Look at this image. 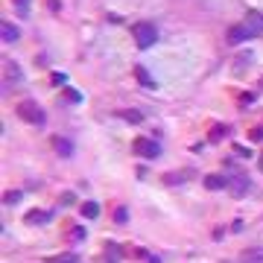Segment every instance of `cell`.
Returning a JSON list of instances; mask_svg holds the SVG:
<instances>
[{
	"label": "cell",
	"mask_w": 263,
	"mask_h": 263,
	"mask_svg": "<svg viewBox=\"0 0 263 263\" xmlns=\"http://www.w3.org/2000/svg\"><path fill=\"white\" fill-rule=\"evenodd\" d=\"M0 35H3V41H9V44H12V41H18V27L3 21V27H0Z\"/></svg>",
	"instance_id": "obj_10"
},
{
	"label": "cell",
	"mask_w": 263,
	"mask_h": 263,
	"mask_svg": "<svg viewBox=\"0 0 263 263\" xmlns=\"http://www.w3.org/2000/svg\"><path fill=\"white\" fill-rule=\"evenodd\" d=\"M134 76L140 79V85H143V88H155V82H152V76H149V73H146L143 67H134Z\"/></svg>",
	"instance_id": "obj_12"
},
{
	"label": "cell",
	"mask_w": 263,
	"mask_h": 263,
	"mask_svg": "<svg viewBox=\"0 0 263 263\" xmlns=\"http://www.w3.org/2000/svg\"><path fill=\"white\" fill-rule=\"evenodd\" d=\"M208 137H211V140H222V137H225V126H214Z\"/></svg>",
	"instance_id": "obj_16"
},
{
	"label": "cell",
	"mask_w": 263,
	"mask_h": 263,
	"mask_svg": "<svg viewBox=\"0 0 263 263\" xmlns=\"http://www.w3.org/2000/svg\"><path fill=\"white\" fill-rule=\"evenodd\" d=\"M252 140H263V129H255V132H252Z\"/></svg>",
	"instance_id": "obj_22"
},
{
	"label": "cell",
	"mask_w": 263,
	"mask_h": 263,
	"mask_svg": "<svg viewBox=\"0 0 263 263\" xmlns=\"http://www.w3.org/2000/svg\"><path fill=\"white\" fill-rule=\"evenodd\" d=\"M117 258H120V255H117V246H114V243H108V261L114 263Z\"/></svg>",
	"instance_id": "obj_19"
},
{
	"label": "cell",
	"mask_w": 263,
	"mask_h": 263,
	"mask_svg": "<svg viewBox=\"0 0 263 263\" xmlns=\"http://www.w3.org/2000/svg\"><path fill=\"white\" fill-rule=\"evenodd\" d=\"M3 202L6 205H15V202H21V193L18 190H9V193H3Z\"/></svg>",
	"instance_id": "obj_17"
},
{
	"label": "cell",
	"mask_w": 263,
	"mask_h": 263,
	"mask_svg": "<svg viewBox=\"0 0 263 263\" xmlns=\"http://www.w3.org/2000/svg\"><path fill=\"white\" fill-rule=\"evenodd\" d=\"M126 120H132V123H137V120H140V114H137V111H126Z\"/></svg>",
	"instance_id": "obj_21"
},
{
	"label": "cell",
	"mask_w": 263,
	"mask_h": 263,
	"mask_svg": "<svg viewBox=\"0 0 263 263\" xmlns=\"http://www.w3.org/2000/svg\"><path fill=\"white\" fill-rule=\"evenodd\" d=\"M53 149H56L62 158H70V155H73V143H70V140H65V137H59V134L53 137Z\"/></svg>",
	"instance_id": "obj_6"
},
{
	"label": "cell",
	"mask_w": 263,
	"mask_h": 263,
	"mask_svg": "<svg viewBox=\"0 0 263 263\" xmlns=\"http://www.w3.org/2000/svg\"><path fill=\"white\" fill-rule=\"evenodd\" d=\"M255 35H263V12H249V15L228 33V44L249 41V38H255Z\"/></svg>",
	"instance_id": "obj_1"
},
{
	"label": "cell",
	"mask_w": 263,
	"mask_h": 263,
	"mask_svg": "<svg viewBox=\"0 0 263 263\" xmlns=\"http://www.w3.org/2000/svg\"><path fill=\"white\" fill-rule=\"evenodd\" d=\"M53 217H50V211H30L27 214V222H33V225H47Z\"/></svg>",
	"instance_id": "obj_7"
},
{
	"label": "cell",
	"mask_w": 263,
	"mask_h": 263,
	"mask_svg": "<svg viewBox=\"0 0 263 263\" xmlns=\"http://www.w3.org/2000/svg\"><path fill=\"white\" fill-rule=\"evenodd\" d=\"M18 114H21V120H27V123H33V126H44V123H47L44 108H41L38 102H33V99L21 102V105H18Z\"/></svg>",
	"instance_id": "obj_2"
},
{
	"label": "cell",
	"mask_w": 263,
	"mask_h": 263,
	"mask_svg": "<svg viewBox=\"0 0 263 263\" xmlns=\"http://www.w3.org/2000/svg\"><path fill=\"white\" fill-rule=\"evenodd\" d=\"M82 217H85V219H97L99 217V205L97 202H85V205H82Z\"/></svg>",
	"instance_id": "obj_11"
},
{
	"label": "cell",
	"mask_w": 263,
	"mask_h": 263,
	"mask_svg": "<svg viewBox=\"0 0 263 263\" xmlns=\"http://www.w3.org/2000/svg\"><path fill=\"white\" fill-rule=\"evenodd\" d=\"M240 263H263V246L243 252V255H240Z\"/></svg>",
	"instance_id": "obj_8"
},
{
	"label": "cell",
	"mask_w": 263,
	"mask_h": 263,
	"mask_svg": "<svg viewBox=\"0 0 263 263\" xmlns=\"http://www.w3.org/2000/svg\"><path fill=\"white\" fill-rule=\"evenodd\" d=\"M134 152L140 158H158V143L155 140H146V137H137L134 140Z\"/></svg>",
	"instance_id": "obj_4"
},
{
	"label": "cell",
	"mask_w": 263,
	"mask_h": 263,
	"mask_svg": "<svg viewBox=\"0 0 263 263\" xmlns=\"http://www.w3.org/2000/svg\"><path fill=\"white\" fill-rule=\"evenodd\" d=\"M114 219H117V222L123 225V222H126V211H123V208H117V214H114Z\"/></svg>",
	"instance_id": "obj_20"
},
{
	"label": "cell",
	"mask_w": 263,
	"mask_h": 263,
	"mask_svg": "<svg viewBox=\"0 0 263 263\" xmlns=\"http://www.w3.org/2000/svg\"><path fill=\"white\" fill-rule=\"evenodd\" d=\"M190 173H175V175H167V184H178V181H184Z\"/></svg>",
	"instance_id": "obj_18"
},
{
	"label": "cell",
	"mask_w": 263,
	"mask_h": 263,
	"mask_svg": "<svg viewBox=\"0 0 263 263\" xmlns=\"http://www.w3.org/2000/svg\"><path fill=\"white\" fill-rule=\"evenodd\" d=\"M12 6L21 18H30V0H12Z\"/></svg>",
	"instance_id": "obj_13"
},
{
	"label": "cell",
	"mask_w": 263,
	"mask_h": 263,
	"mask_svg": "<svg viewBox=\"0 0 263 263\" xmlns=\"http://www.w3.org/2000/svg\"><path fill=\"white\" fill-rule=\"evenodd\" d=\"M261 167H263V161H261Z\"/></svg>",
	"instance_id": "obj_23"
},
{
	"label": "cell",
	"mask_w": 263,
	"mask_h": 263,
	"mask_svg": "<svg viewBox=\"0 0 263 263\" xmlns=\"http://www.w3.org/2000/svg\"><path fill=\"white\" fill-rule=\"evenodd\" d=\"M155 41H158V30H155L152 24H137V27H134V44H137L140 50L152 47Z\"/></svg>",
	"instance_id": "obj_3"
},
{
	"label": "cell",
	"mask_w": 263,
	"mask_h": 263,
	"mask_svg": "<svg viewBox=\"0 0 263 263\" xmlns=\"http://www.w3.org/2000/svg\"><path fill=\"white\" fill-rule=\"evenodd\" d=\"M3 82H9V88H18L24 82V73H21V67L15 65V62H6V67H3Z\"/></svg>",
	"instance_id": "obj_5"
},
{
	"label": "cell",
	"mask_w": 263,
	"mask_h": 263,
	"mask_svg": "<svg viewBox=\"0 0 263 263\" xmlns=\"http://www.w3.org/2000/svg\"><path fill=\"white\" fill-rule=\"evenodd\" d=\"M50 263H79V258L76 255H56Z\"/></svg>",
	"instance_id": "obj_14"
},
{
	"label": "cell",
	"mask_w": 263,
	"mask_h": 263,
	"mask_svg": "<svg viewBox=\"0 0 263 263\" xmlns=\"http://www.w3.org/2000/svg\"><path fill=\"white\" fill-rule=\"evenodd\" d=\"M62 97H65L67 102H79V99H82V94H79V91H73V88H65V94H62Z\"/></svg>",
	"instance_id": "obj_15"
},
{
	"label": "cell",
	"mask_w": 263,
	"mask_h": 263,
	"mask_svg": "<svg viewBox=\"0 0 263 263\" xmlns=\"http://www.w3.org/2000/svg\"><path fill=\"white\" fill-rule=\"evenodd\" d=\"M228 181H231L228 175H208V178H205V187H208V190H219V187H225Z\"/></svg>",
	"instance_id": "obj_9"
}]
</instances>
